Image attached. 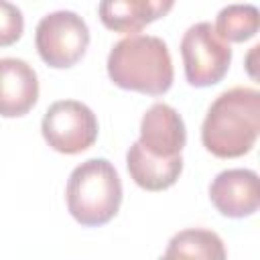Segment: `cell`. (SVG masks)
<instances>
[{
    "label": "cell",
    "mask_w": 260,
    "mask_h": 260,
    "mask_svg": "<svg viewBox=\"0 0 260 260\" xmlns=\"http://www.w3.org/2000/svg\"><path fill=\"white\" fill-rule=\"evenodd\" d=\"M260 132V91L254 87H232L209 106L201 124V142L217 158L248 154Z\"/></svg>",
    "instance_id": "1"
},
{
    "label": "cell",
    "mask_w": 260,
    "mask_h": 260,
    "mask_svg": "<svg viewBox=\"0 0 260 260\" xmlns=\"http://www.w3.org/2000/svg\"><path fill=\"white\" fill-rule=\"evenodd\" d=\"M108 77L114 85L146 95H162L173 85V61L167 43L152 35H128L108 55Z\"/></svg>",
    "instance_id": "2"
},
{
    "label": "cell",
    "mask_w": 260,
    "mask_h": 260,
    "mask_svg": "<svg viewBox=\"0 0 260 260\" xmlns=\"http://www.w3.org/2000/svg\"><path fill=\"white\" fill-rule=\"evenodd\" d=\"M71 217L85 228L108 223L122 203V181L108 158H89L77 165L65 189Z\"/></svg>",
    "instance_id": "3"
},
{
    "label": "cell",
    "mask_w": 260,
    "mask_h": 260,
    "mask_svg": "<svg viewBox=\"0 0 260 260\" xmlns=\"http://www.w3.org/2000/svg\"><path fill=\"white\" fill-rule=\"evenodd\" d=\"M181 57L189 85L209 87L225 77L232 63V49L215 32L211 22H197L181 39Z\"/></svg>",
    "instance_id": "4"
},
{
    "label": "cell",
    "mask_w": 260,
    "mask_h": 260,
    "mask_svg": "<svg viewBox=\"0 0 260 260\" xmlns=\"http://www.w3.org/2000/svg\"><path fill=\"white\" fill-rule=\"evenodd\" d=\"M35 45L41 59L49 67L67 69L85 55L89 45V28L77 12L57 10L39 20Z\"/></svg>",
    "instance_id": "5"
},
{
    "label": "cell",
    "mask_w": 260,
    "mask_h": 260,
    "mask_svg": "<svg viewBox=\"0 0 260 260\" xmlns=\"http://www.w3.org/2000/svg\"><path fill=\"white\" fill-rule=\"evenodd\" d=\"M41 130L53 150L61 154H79L98 140V118L77 100H59L47 108Z\"/></svg>",
    "instance_id": "6"
},
{
    "label": "cell",
    "mask_w": 260,
    "mask_h": 260,
    "mask_svg": "<svg viewBox=\"0 0 260 260\" xmlns=\"http://www.w3.org/2000/svg\"><path fill=\"white\" fill-rule=\"evenodd\" d=\"M213 207L232 219L250 217L260 205L258 175L252 169H228L215 175L209 185Z\"/></svg>",
    "instance_id": "7"
},
{
    "label": "cell",
    "mask_w": 260,
    "mask_h": 260,
    "mask_svg": "<svg viewBox=\"0 0 260 260\" xmlns=\"http://www.w3.org/2000/svg\"><path fill=\"white\" fill-rule=\"evenodd\" d=\"M154 156H177L187 142V130L181 114L169 104H154L140 120V140Z\"/></svg>",
    "instance_id": "8"
},
{
    "label": "cell",
    "mask_w": 260,
    "mask_h": 260,
    "mask_svg": "<svg viewBox=\"0 0 260 260\" xmlns=\"http://www.w3.org/2000/svg\"><path fill=\"white\" fill-rule=\"evenodd\" d=\"M39 100L37 71L22 59H0V116L18 118L32 110Z\"/></svg>",
    "instance_id": "9"
},
{
    "label": "cell",
    "mask_w": 260,
    "mask_h": 260,
    "mask_svg": "<svg viewBox=\"0 0 260 260\" xmlns=\"http://www.w3.org/2000/svg\"><path fill=\"white\" fill-rule=\"evenodd\" d=\"M175 0H100L98 16L114 32L136 35L146 24L167 16Z\"/></svg>",
    "instance_id": "10"
},
{
    "label": "cell",
    "mask_w": 260,
    "mask_h": 260,
    "mask_svg": "<svg viewBox=\"0 0 260 260\" xmlns=\"http://www.w3.org/2000/svg\"><path fill=\"white\" fill-rule=\"evenodd\" d=\"M126 167L138 187L146 191H165L177 183L183 171V156H154L140 142H134L126 152Z\"/></svg>",
    "instance_id": "11"
},
{
    "label": "cell",
    "mask_w": 260,
    "mask_h": 260,
    "mask_svg": "<svg viewBox=\"0 0 260 260\" xmlns=\"http://www.w3.org/2000/svg\"><path fill=\"white\" fill-rule=\"evenodd\" d=\"M165 258H205V260H223L228 256L221 238L203 228H189L175 234L169 242V248L162 254Z\"/></svg>",
    "instance_id": "12"
},
{
    "label": "cell",
    "mask_w": 260,
    "mask_h": 260,
    "mask_svg": "<svg viewBox=\"0 0 260 260\" xmlns=\"http://www.w3.org/2000/svg\"><path fill=\"white\" fill-rule=\"evenodd\" d=\"M260 26V12L254 4H230L219 10L215 32L225 43H244L256 37Z\"/></svg>",
    "instance_id": "13"
},
{
    "label": "cell",
    "mask_w": 260,
    "mask_h": 260,
    "mask_svg": "<svg viewBox=\"0 0 260 260\" xmlns=\"http://www.w3.org/2000/svg\"><path fill=\"white\" fill-rule=\"evenodd\" d=\"M24 30V18L18 6L8 0H0V47L14 45Z\"/></svg>",
    "instance_id": "14"
}]
</instances>
